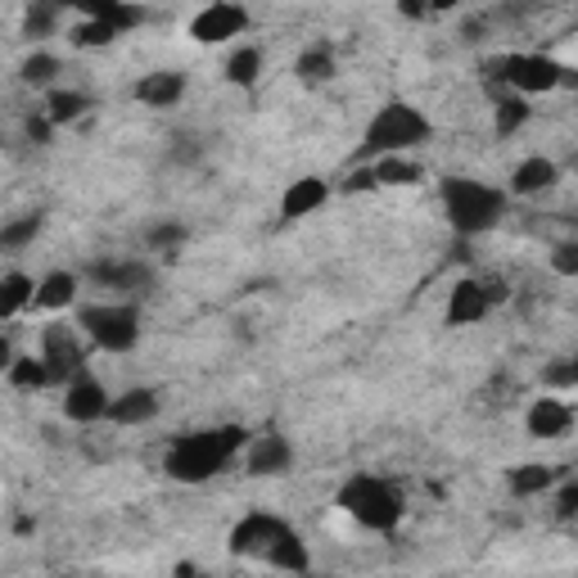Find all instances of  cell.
I'll list each match as a JSON object with an SVG mask.
<instances>
[{"label": "cell", "mask_w": 578, "mask_h": 578, "mask_svg": "<svg viewBox=\"0 0 578 578\" xmlns=\"http://www.w3.org/2000/svg\"><path fill=\"white\" fill-rule=\"evenodd\" d=\"M492 290H488V281H475V276H461L456 285H452V294H447V313H443V321L447 326H479L488 313H492Z\"/></svg>", "instance_id": "9c48e42d"}, {"label": "cell", "mask_w": 578, "mask_h": 578, "mask_svg": "<svg viewBox=\"0 0 578 578\" xmlns=\"http://www.w3.org/2000/svg\"><path fill=\"white\" fill-rule=\"evenodd\" d=\"M77 326L100 353H132L140 343V313L136 303H87Z\"/></svg>", "instance_id": "8992f818"}, {"label": "cell", "mask_w": 578, "mask_h": 578, "mask_svg": "<svg viewBox=\"0 0 578 578\" xmlns=\"http://www.w3.org/2000/svg\"><path fill=\"white\" fill-rule=\"evenodd\" d=\"M32 303H36V281L27 272H5V276H0V321H14Z\"/></svg>", "instance_id": "d6986e66"}, {"label": "cell", "mask_w": 578, "mask_h": 578, "mask_svg": "<svg viewBox=\"0 0 578 578\" xmlns=\"http://www.w3.org/2000/svg\"><path fill=\"white\" fill-rule=\"evenodd\" d=\"M258 77H262V50H258V46H240L236 55L226 59V82H230V87L253 91Z\"/></svg>", "instance_id": "4316f807"}, {"label": "cell", "mask_w": 578, "mask_h": 578, "mask_svg": "<svg viewBox=\"0 0 578 578\" xmlns=\"http://www.w3.org/2000/svg\"><path fill=\"white\" fill-rule=\"evenodd\" d=\"M335 50L326 46V42H317V46H307L303 55H298V64H294V77L303 87H326L330 77H335Z\"/></svg>", "instance_id": "44dd1931"}, {"label": "cell", "mask_w": 578, "mask_h": 578, "mask_svg": "<svg viewBox=\"0 0 578 578\" xmlns=\"http://www.w3.org/2000/svg\"><path fill=\"white\" fill-rule=\"evenodd\" d=\"M72 10L82 14V19H113L123 32H132L145 19V10L132 5V0H72Z\"/></svg>", "instance_id": "ffe728a7"}, {"label": "cell", "mask_w": 578, "mask_h": 578, "mask_svg": "<svg viewBox=\"0 0 578 578\" xmlns=\"http://www.w3.org/2000/svg\"><path fill=\"white\" fill-rule=\"evenodd\" d=\"M91 276L109 290H123V294H145L154 285V272L145 262H95Z\"/></svg>", "instance_id": "e0dca14e"}, {"label": "cell", "mask_w": 578, "mask_h": 578, "mask_svg": "<svg viewBox=\"0 0 578 578\" xmlns=\"http://www.w3.org/2000/svg\"><path fill=\"white\" fill-rule=\"evenodd\" d=\"M159 416V394L154 389H127L109 403V420L113 426H149Z\"/></svg>", "instance_id": "ac0fdd59"}, {"label": "cell", "mask_w": 578, "mask_h": 578, "mask_svg": "<svg viewBox=\"0 0 578 578\" xmlns=\"http://www.w3.org/2000/svg\"><path fill=\"white\" fill-rule=\"evenodd\" d=\"M249 430L245 426H217V430H200V434H185L168 447L163 456V471L177 484H204L213 475H222L230 461H236L249 447Z\"/></svg>", "instance_id": "6da1fadb"}, {"label": "cell", "mask_w": 578, "mask_h": 578, "mask_svg": "<svg viewBox=\"0 0 578 578\" xmlns=\"http://www.w3.org/2000/svg\"><path fill=\"white\" fill-rule=\"evenodd\" d=\"M55 77H59V59H55V55L42 50V55H27V59H23V82H27V87L50 91Z\"/></svg>", "instance_id": "4dcf8cb0"}, {"label": "cell", "mask_w": 578, "mask_h": 578, "mask_svg": "<svg viewBox=\"0 0 578 578\" xmlns=\"http://www.w3.org/2000/svg\"><path fill=\"white\" fill-rule=\"evenodd\" d=\"M556 515H560V520H574V515H578V479L560 488V497H556Z\"/></svg>", "instance_id": "f35d334b"}, {"label": "cell", "mask_w": 578, "mask_h": 578, "mask_svg": "<svg viewBox=\"0 0 578 578\" xmlns=\"http://www.w3.org/2000/svg\"><path fill=\"white\" fill-rule=\"evenodd\" d=\"M5 384L10 389H23V394H36V389H46V384H55V375H50L46 358H14L5 366Z\"/></svg>", "instance_id": "603a6c76"}, {"label": "cell", "mask_w": 578, "mask_h": 578, "mask_svg": "<svg viewBox=\"0 0 578 578\" xmlns=\"http://www.w3.org/2000/svg\"><path fill=\"white\" fill-rule=\"evenodd\" d=\"M560 181V168L552 159H543V154H529V159L515 163L511 181H507V195L515 200H533V195H543V190H552Z\"/></svg>", "instance_id": "4fadbf2b"}, {"label": "cell", "mask_w": 578, "mask_h": 578, "mask_svg": "<svg viewBox=\"0 0 578 578\" xmlns=\"http://www.w3.org/2000/svg\"><path fill=\"white\" fill-rule=\"evenodd\" d=\"M181 240H185V226H177V222L149 230V245H154V249H172V245H181Z\"/></svg>", "instance_id": "8d00e7d4"}, {"label": "cell", "mask_w": 578, "mask_h": 578, "mask_svg": "<svg viewBox=\"0 0 578 578\" xmlns=\"http://www.w3.org/2000/svg\"><path fill=\"white\" fill-rule=\"evenodd\" d=\"M343 195H358V190H379V177H375V163H362V168H353L349 177H343Z\"/></svg>", "instance_id": "e575fe53"}, {"label": "cell", "mask_w": 578, "mask_h": 578, "mask_svg": "<svg viewBox=\"0 0 578 578\" xmlns=\"http://www.w3.org/2000/svg\"><path fill=\"white\" fill-rule=\"evenodd\" d=\"M507 484H511L515 497H537V492H547V488L556 484V471H552V466H537V461H529V466H515V471L507 475Z\"/></svg>", "instance_id": "f1b7e54d"}, {"label": "cell", "mask_w": 578, "mask_h": 578, "mask_svg": "<svg viewBox=\"0 0 578 578\" xmlns=\"http://www.w3.org/2000/svg\"><path fill=\"white\" fill-rule=\"evenodd\" d=\"M77 330H82V326H77ZM77 330L64 326V321H55V326L42 330V358L50 362V375L64 379V384H68L77 371H82V362H87V349L77 343Z\"/></svg>", "instance_id": "30bf717a"}, {"label": "cell", "mask_w": 578, "mask_h": 578, "mask_svg": "<svg viewBox=\"0 0 578 578\" xmlns=\"http://www.w3.org/2000/svg\"><path fill=\"white\" fill-rule=\"evenodd\" d=\"M398 10H403L407 19H426V14H430V0H398Z\"/></svg>", "instance_id": "ab89813d"}, {"label": "cell", "mask_w": 578, "mask_h": 578, "mask_svg": "<svg viewBox=\"0 0 578 578\" xmlns=\"http://www.w3.org/2000/svg\"><path fill=\"white\" fill-rule=\"evenodd\" d=\"M245 32H249V10L236 5V0H213V5H204L190 19V42H200V46H222Z\"/></svg>", "instance_id": "52a82bcc"}, {"label": "cell", "mask_w": 578, "mask_h": 578, "mask_svg": "<svg viewBox=\"0 0 578 578\" xmlns=\"http://www.w3.org/2000/svg\"><path fill=\"white\" fill-rule=\"evenodd\" d=\"M87 109H91V95H82V91H68V87H50V91H46V113H50L55 127L77 123Z\"/></svg>", "instance_id": "d4e9b609"}, {"label": "cell", "mask_w": 578, "mask_h": 578, "mask_svg": "<svg viewBox=\"0 0 578 578\" xmlns=\"http://www.w3.org/2000/svg\"><path fill=\"white\" fill-rule=\"evenodd\" d=\"M36 236H42V213H27V217H19V222H10L5 230H0V245H5V249H23Z\"/></svg>", "instance_id": "1f68e13d"}, {"label": "cell", "mask_w": 578, "mask_h": 578, "mask_svg": "<svg viewBox=\"0 0 578 578\" xmlns=\"http://www.w3.org/2000/svg\"><path fill=\"white\" fill-rule=\"evenodd\" d=\"M461 0H430V14H447V10H456Z\"/></svg>", "instance_id": "60d3db41"}, {"label": "cell", "mask_w": 578, "mask_h": 578, "mask_svg": "<svg viewBox=\"0 0 578 578\" xmlns=\"http://www.w3.org/2000/svg\"><path fill=\"white\" fill-rule=\"evenodd\" d=\"M529 95H497V109H492V132H497V140H507V136H515L524 123H529Z\"/></svg>", "instance_id": "484cf974"}, {"label": "cell", "mask_w": 578, "mask_h": 578, "mask_svg": "<svg viewBox=\"0 0 578 578\" xmlns=\"http://www.w3.org/2000/svg\"><path fill=\"white\" fill-rule=\"evenodd\" d=\"M109 394L104 384L87 371H77L68 384H64V416L77 420V426H95V420H109Z\"/></svg>", "instance_id": "ba28073f"}, {"label": "cell", "mask_w": 578, "mask_h": 578, "mask_svg": "<svg viewBox=\"0 0 578 578\" xmlns=\"http://www.w3.org/2000/svg\"><path fill=\"white\" fill-rule=\"evenodd\" d=\"M443 213L456 236H484L507 213V190H497L475 177H443Z\"/></svg>", "instance_id": "3957f363"}, {"label": "cell", "mask_w": 578, "mask_h": 578, "mask_svg": "<svg viewBox=\"0 0 578 578\" xmlns=\"http://www.w3.org/2000/svg\"><path fill=\"white\" fill-rule=\"evenodd\" d=\"M326 200H330V181L326 177H298V181H290L285 200H281V222L313 217L317 208H326Z\"/></svg>", "instance_id": "5bb4252c"}, {"label": "cell", "mask_w": 578, "mask_h": 578, "mask_svg": "<svg viewBox=\"0 0 578 578\" xmlns=\"http://www.w3.org/2000/svg\"><path fill=\"white\" fill-rule=\"evenodd\" d=\"M290 466H294L290 439H281V434H258V439H249V447H245V471L249 475L267 479V475H285Z\"/></svg>", "instance_id": "7c38bea8"}, {"label": "cell", "mask_w": 578, "mask_h": 578, "mask_svg": "<svg viewBox=\"0 0 578 578\" xmlns=\"http://www.w3.org/2000/svg\"><path fill=\"white\" fill-rule=\"evenodd\" d=\"M434 136V123L407 100H389L371 113V123L358 145V163H375L384 154H407L411 145H426Z\"/></svg>", "instance_id": "7a4b0ae2"}, {"label": "cell", "mask_w": 578, "mask_h": 578, "mask_svg": "<svg viewBox=\"0 0 578 578\" xmlns=\"http://www.w3.org/2000/svg\"><path fill=\"white\" fill-rule=\"evenodd\" d=\"M281 533H290L285 520L267 515V511H253V515H245L236 529H230V543L226 547H230V556H267Z\"/></svg>", "instance_id": "8fae6325"}, {"label": "cell", "mask_w": 578, "mask_h": 578, "mask_svg": "<svg viewBox=\"0 0 578 578\" xmlns=\"http://www.w3.org/2000/svg\"><path fill=\"white\" fill-rule=\"evenodd\" d=\"M185 95V77L172 72V68H159V72H145L136 82V100L145 109H172L177 100Z\"/></svg>", "instance_id": "2e32d148"}, {"label": "cell", "mask_w": 578, "mask_h": 578, "mask_svg": "<svg viewBox=\"0 0 578 578\" xmlns=\"http://www.w3.org/2000/svg\"><path fill=\"white\" fill-rule=\"evenodd\" d=\"M77 298V276L72 272H50L36 281V303L32 307H42V313H64V307H72Z\"/></svg>", "instance_id": "7402d4cb"}, {"label": "cell", "mask_w": 578, "mask_h": 578, "mask_svg": "<svg viewBox=\"0 0 578 578\" xmlns=\"http://www.w3.org/2000/svg\"><path fill=\"white\" fill-rule=\"evenodd\" d=\"M123 36V27L113 19H82L72 27V46H87V50H100V46H113Z\"/></svg>", "instance_id": "f546056e"}, {"label": "cell", "mask_w": 578, "mask_h": 578, "mask_svg": "<svg viewBox=\"0 0 578 578\" xmlns=\"http://www.w3.org/2000/svg\"><path fill=\"white\" fill-rule=\"evenodd\" d=\"M335 502L353 524H362L371 533H394L403 524V515H407L403 488H394L389 479H379V475H353L349 484L339 488Z\"/></svg>", "instance_id": "277c9868"}, {"label": "cell", "mask_w": 578, "mask_h": 578, "mask_svg": "<svg viewBox=\"0 0 578 578\" xmlns=\"http://www.w3.org/2000/svg\"><path fill=\"white\" fill-rule=\"evenodd\" d=\"M543 384H547V389H578V353L565 358V362H556V366H547Z\"/></svg>", "instance_id": "d6a6232c"}, {"label": "cell", "mask_w": 578, "mask_h": 578, "mask_svg": "<svg viewBox=\"0 0 578 578\" xmlns=\"http://www.w3.org/2000/svg\"><path fill=\"white\" fill-rule=\"evenodd\" d=\"M50 136H55L50 113H46V109H42V113H32V118H27V140H36V145H50Z\"/></svg>", "instance_id": "74e56055"}, {"label": "cell", "mask_w": 578, "mask_h": 578, "mask_svg": "<svg viewBox=\"0 0 578 578\" xmlns=\"http://www.w3.org/2000/svg\"><path fill=\"white\" fill-rule=\"evenodd\" d=\"M552 272L578 276V245H556V249H552Z\"/></svg>", "instance_id": "d590c367"}, {"label": "cell", "mask_w": 578, "mask_h": 578, "mask_svg": "<svg viewBox=\"0 0 578 578\" xmlns=\"http://www.w3.org/2000/svg\"><path fill=\"white\" fill-rule=\"evenodd\" d=\"M569 426H574V411H569L560 398H537V403L529 407V416H524V430H529L533 439H565Z\"/></svg>", "instance_id": "9a60e30c"}, {"label": "cell", "mask_w": 578, "mask_h": 578, "mask_svg": "<svg viewBox=\"0 0 578 578\" xmlns=\"http://www.w3.org/2000/svg\"><path fill=\"white\" fill-rule=\"evenodd\" d=\"M267 565H276V569H290V574H307V569H313V556H307V543H303V537L290 529V533H281L276 537V543H272V552H267L262 556Z\"/></svg>", "instance_id": "cb8c5ba5"}, {"label": "cell", "mask_w": 578, "mask_h": 578, "mask_svg": "<svg viewBox=\"0 0 578 578\" xmlns=\"http://www.w3.org/2000/svg\"><path fill=\"white\" fill-rule=\"evenodd\" d=\"M497 82H507L515 95H547V91H578V68L552 55H502L488 64Z\"/></svg>", "instance_id": "5b68a950"}, {"label": "cell", "mask_w": 578, "mask_h": 578, "mask_svg": "<svg viewBox=\"0 0 578 578\" xmlns=\"http://www.w3.org/2000/svg\"><path fill=\"white\" fill-rule=\"evenodd\" d=\"M375 177H379V185H420L426 181L420 163H411L407 154H384V159H375Z\"/></svg>", "instance_id": "83f0119b"}, {"label": "cell", "mask_w": 578, "mask_h": 578, "mask_svg": "<svg viewBox=\"0 0 578 578\" xmlns=\"http://www.w3.org/2000/svg\"><path fill=\"white\" fill-rule=\"evenodd\" d=\"M55 10H59L55 0H36V5L27 10V23H23V27H27V36H46V32L55 27Z\"/></svg>", "instance_id": "836d02e7"}]
</instances>
